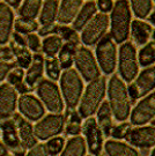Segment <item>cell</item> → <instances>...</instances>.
<instances>
[{"label":"cell","instance_id":"57","mask_svg":"<svg viewBox=\"0 0 155 156\" xmlns=\"http://www.w3.org/2000/svg\"><path fill=\"white\" fill-rule=\"evenodd\" d=\"M154 1H155V0H154Z\"/></svg>","mask_w":155,"mask_h":156},{"label":"cell","instance_id":"53","mask_svg":"<svg viewBox=\"0 0 155 156\" xmlns=\"http://www.w3.org/2000/svg\"><path fill=\"white\" fill-rule=\"evenodd\" d=\"M87 156H94V155H87Z\"/></svg>","mask_w":155,"mask_h":156},{"label":"cell","instance_id":"13","mask_svg":"<svg viewBox=\"0 0 155 156\" xmlns=\"http://www.w3.org/2000/svg\"><path fill=\"white\" fill-rule=\"evenodd\" d=\"M82 132L85 134V140L88 146L89 153H92V155L94 156L101 155L104 146V142H103L104 134L95 118L89 117L85 120L82 125Z\"/></svg>","mask_w":155,"mask_h":156},{"label":"cell","instance_id":"34","mask_svg":"<svg viewBox=\"0 0 155 156\" xmlns=\"http://www.w3.org/2000/svg\"><path fill=\"white\" fill-rule=\"evenodd\" d=\"M130 6L132 8L133 14L140 20L150 16L153 8L152 0H130Z\"/></svg>","mask_w":155,"mask_h":156},{"label":"cell","instance_id":"8","mask_svg":"<svg viewBox=\"0 0 155 156\" xmlns=\"http://www.w3.org/2000/svg\"><path fill=\"white\" fill-rule=\"evenodd\" d=\"M74 65L78 73L87 82H92L95 79L100 78L101 69L92 50L87 46H79L74 57Z\"/></svg>","mask_w":155,"mask_h":156},{"label":"cell","instance_id":"9","mask_svg":"<svg viewBox=\"0 0 155 156\" xmlns=\"http://www.w3.org/2000/svg\"><path fill=\"white\" fill-rule=\"evenodd\" d=\"M109 26L110 22L108 14L97 13L81 30V42L86 46L97 44L99 41L106 35Z\"/></svg>","mask_w":155,"mask_h":156},{"label":"cell","instance_id":"41","mask_svg":"<svg viewBox=\"0 0 155 156\" xmlns=\"http://www.w3.org/2000/svg\"><path fill=\"white\" fill-rule=\"evenodd\" d=\"M26 45L29 50L35 52V53L42 49V42L39 39V36L34 33L26 35Z\"/></svg>","mask_w":155,"mask_h":156},{"label":"cell","instance_id":"12","mask_svg":"<svg viewBox=\"0 0 155 156\" xmlns=\"http://www.w3.org/2000/svg\"><path fill=\"white\" fill-rule=\"evenodd\" d=\"M0 131L2 135V142L8 149H11L14 153V156H24L26 148L20 139L15 119L12 117L7 119H1Z\"/></svg>","mask_w":155,"mask_h":156},{"label":"cell","instance_id":"35","mask_svg":"<svg viewBox=\"0 0 155 156\" xmlns=\"http://www.w3.org/2000/svg\"><path fill=\"white\" fill-rule=\"evenodd\" d=\"M14 30L21 35H29L38 30V23L35 20L24 19V17H17L14 22Z\"/></svg>","mask_w":155,"mask_h":156},{"label":"cell","instance_id":"18","mask_svg":"<svg viewBox=\"0 0 155 156\" xmlns=\"http://www.w3.org/2000/svg\"><path fill=\"white\" fill-rule=\"evenodd\" d=\"M14 12L6 2H0V45H6L12 37L14 28Z\"/></svg>","mask_w":155,"mask_h":156},{"label":"cell","instance_id":"55","mask_svg":"<svg viewBox=\"0 0 155 156\" xmlns=\"http://www.w3.org/2000/svg\"><path fill=\"white\" fill-rule=\"evenodd\" d=\"M0 134H1V131H0Z\"/></svg>","mask_w":155,"mask_h":156},{"label":"cell","instance_id":"20","mask_svg":"<svg viewBox=\"0 0 155 156\" xmlns=\"http://www.w3.org/2000/svg\"><path fill=\"white\" fill-rule=\"evenodd\" d=\"M83 5V0H61L57 21L60 24H68L74 21Z\"/></svg>","mask_w":155,"mask_h":156},{"label":"cell","instance_id":"2","mask_svg":"<svg viewBox=\"0 0 155 156\" xmlns=\"http://www.w3.org/2000/svg\"><path fill=\"white\" fill-rule=\"evenodd\" d=\"M110 36L117 44L125 43L130 35L132 14L131 6L128 0H117L109 17Z\"/></svg>","mask_w":155,"mask_h":156},{"label":"cell","instance_id":"37","mask_svg":"<svg viewBox=\"0 0 155 156\" xmlns=\"http://www.w3.org/2000/svg\"><path fill=\"white\" fill-rule=\"evenodd\" d=\"M44 71L48 75V78L52 81L59 80L61 73V66L58 58L56 57H46L44 60Z\"/></svg>","mask_w":155,"mask_h":156},{"label":"cell","instance_id":"33","mask_svg":"<svg viewBox=\"0 0 155 156\" xmlns=\"http://www.w3.org/2000/svg\"><path fill=\"white\" fill-rule=\"evenodd\" d=\"M138 62L140 66L148 67L155 62V41L142 45L138 53Z\"/></svg>","mask_w":155,"mask_h":156},{"label":"cell","instance_id":"3","mask_svg":"<svg viewBox=\"0 0 155 156\" xmlns=\"http://www.w3.org/2000/svg\"><path fill=\"white\" fill-rule=\"evenodd\" d=\"M106 89L105 78L100 76L89 82L79 104V113L82 118H89L99 110L103 102Z\"/></svg>","mask_w":155,"mask_h":156},{"label":"cell","instance_id":"17","mask_svg":"<svg viewBox=\"0 0 155 156\" xmlns=\"http://www.w3.org/2000/svg\"><path fill=\"white\" fill-rule=\"evenodd\" d=\"M16 89L9 83L0 86V118H11L17 108L19 96Z\"/></svg>","mask_w":155,"mask_h":156},{"label":"cell","instance_id":"44","mask_svg":"<svg viewBox=\"0 0 155 156\" xmlns=\"http://www.w3.org/2000/svg\"><path fill=\"white\" fill-rule=\"evenodd\" d=\"M15 67V64L8 62H0V82L4 81V79L7 78L12 69Z\"/></svg>","mask_w":155,"mask_h":156},{"label":"cell","instance_id":"24","mask_svg":"<svg viewBox=\"0 0 155 156\" xmlns=\"http://www.w3.org/2000/svg\"><path fill=\"white\" fill-rule=\"evenodd\" d=\"M97 14V7L96 2L94 1H87L86 4H83L81 9L79 11L77 17L73 21V29L77 31H81L86 24Z\"/></svg>","mask_w":155,"mask_h":156},{"label":"cell","instance_id":"38","mask_svg":"<svg viewBox=\"0 0 155 156\" xmlns=\"http://www.w3.org/2000/svg\"><path fill=\"white\" fill-rule=\"evenodd\" d=\"M44 146L49 155L57 156L59 155V153L63 151L64 147H65V139L63 136H58L57 135V136H53V138L48 140V142Z\"/></svg>","mask_w":155,"mask_h":156},{"label":"cell","instance_id":"4","mask_svg":"<svg viewBox=\"0 0 155 156\" xmlns=\"http://www.w3.org/2000/svg\"><path fill=\"white\" fill-rule=\"evenodd\" d=\"M61 96L68 109H75L82 97L83 82L77 69L68 68L60 75Z\"/></svg>","mask_w":155,"mask_h":156},{"label":"cell","instance_id":"40","mask_svg":"<svg viewBox=\"0 0 155 156\" xmlns=\"http://www.w3.org/2000/svg\"><path fill=\"white\" fill-rule=\"evenodd\" d=\"M131 124L130 123H122L119 124V125H117V126H114L112 128V131H111V134L114 136V139H125V136H126V134L128 133V131L131 129Z\"/></svg>","mask_w":155,"mask_h":156},{"label":"cell","instance_id":"46","mask_svg":"<svg viewBox=\"0 0 155 156\" xmlns=\"http://www.w3.org/2000/svg\"><path fill=\"white\" fill-rule=\"evenodd\" d=\"M58 26L57 23H50V24H45V26H42V28L39 29V35L41 36H50V35H53V34H57V30H58Z\"/></svg>","mask_w":155,"mask_h":156},{"label":"cell","instance_id":"22","mask_svg":"<svg viewBox=\"0 0 155 156\" xmlns=\"http://www.w3.org/2000/svg\"><path fill=\"white\" fill-rule=\"evenodd\" d=\"M131 33L134 42L139 45H145L150 42V38L153 33V29L150 23L145 22L144 20H133L131 22Z\"/></svg>","mask_w":155,"mask_h":156},{"label":"cell","instance_id":"42","mask_svg":"<svg viewBox=\"0 0 155 156\" xmlns=\"http://www.w3.org/2000/svg\"><path fill=\"white\" fill-rule=\"evenodd\" d=\"M114 1L112 0H97L96 2V7L97 9L103 13V14H108V13H111L112 8H114Z\"/></svg>","mask_w":155,"mask_h":156},{"label":"cell","instance_id":"31","mask_svg":"<svg viewBox=\"0 0 155 156\" xmlns=\"http://www.w3.org/2000/svg\"><path fill=\"white\" fill-rule=\"evenodd\" d=\"M63 44V39L57 34H53L44 37L42 42V51L46 57H56L59 53Z\"/></svg>","mask_w":155,"mask_h":156},{"label":"cell","instance_id":"43","mask_svg":"<svg viewBox=\"0 0 155 156\" xmlns=\"http://www.w3.org/2000/svg\"><path fill=\"white\" fill-rule=\"evenodd\" d=\"M13 58H14V52H13L11 46L0 45V62L13 60Z\"/></svg>","mask_w":155,"mask_h":156},{"label":"cell","instance_id":"1","mask_svg":"<svg viewBox=\"0 0 155 156\" xmlns=\"http://www.w3.org/2000/svg\"><path fill=\"white\" fill-rule=\"evenodd\" d=\"M108 97L112 115L117 122H125L131 113V100L128 87L118 75H112L108 83Z\"/></svg>","mask_w":155,"mask_h":156},{"label":"cell","instance_id":"6","mask_svg":"<svg viewBox=\"0 0 155 156\" xmlns=\"http://www.w3.org/2000/svg\"><path fill=\"white\" fill-rule=\"evenodd\" d=\"M37 96L51 113H61L64 110V98L59 87L49 79H42L36 87Z\"/></svg>","mask_w":155,"mask_h":156},{"label":"cell","instance_id":"29","mask_svg":"<svg viewBox=\"0 0 155 156\" xmlns=\"http://www.w3.org/2000/svg\"><path fill=\"white\" fill-rule=\"evenodd\" d=\"M24 72H23V68L20 67H14L12 69L9 74L7 75V80H8V83L13 86L17 93L20 94H27L29 90L31 89L27 83H26V80H24Z\"/></svg>","mask_w":155,"mask_h":156},{"label":"cell","instance_id":"48","mask_svg":"<svg viewBox=\"0 0 155 156\" xmlns=\"http://www.w3.org/2000/svg\"><path fill=\"white\" fill-rule=\"evenodd\" d=\"M8 155V148L5 146L4 142L0 141V156H7Z\"/></svg>","mask_w":155,"mask_h":156},{"label":"cell","instance_id":"14","mask_svg":"<svg viewBox=\"0 0 155 156\" xmlns=\"http://www.w3.org/2000/svg\"><path fill=\"white\" fill-rule=\"evenodd\" d=\"M19 111L29 122H38L45 116V106L38 97L31 94H22L17 102Z\"/></svg>","mask_w":155,"mask_h":156},{"label":"cell","instance_id":"32","mask_svg":"<svg viewBox=\"0 0 155 156\" xmlns=\"http://www.w3.org/2000/svg\"><path fill=\"white\" fill-rule=\"evenodd\" d=\"M12 50L14 52V57L16 58V64L20 68H28L33 60V55L30 50L24 45H19L12 41Z\"/></svg>","mask_w":155,"mask_h":156},{"label":"cell","instance_id":"10","mask_svg":"<svg viewBox=\"0 0 155 156\" xmlns=\"http://www.w3.org/2000/svg\"><path fill=\"white\" fill-rule=\"evenodd\" d=\"M64 126L65 117L61 113H51L39 119L34 126V132L37 139L45 141L59 135L64 131Z\"/></svg>","mask_w":155,"mask_h":156},{"label":"cell","instance_id":"5","mask_svg":"<svg viewBox=\"0 0 155 156\" xmlns=\"http://www.w3.org/2000/svg\"><path fill=\"white\" fill-rule=\"evenodd\" d=\"M118 72L123 81L128 83H131L138 75V55L135 46L131 42L121 44L118 51Z\"/></svg>","mask_w":155,"mask_h":156},{"label":"cell","instance_id":"47","mask_svg":"<svg viewBox=\"0 0 155 156\" xmlns=\"http://www.w3.org/2000/svg\"><path fill=\"white\" fill-rule=\"evenodd\" d=\"M5 2L12 8H19L21 6L22 0H5Z\"/></svg>","mask_w":155,"mask_h":156},{"label":"cell","instance_id":"27","mask_svg":"<svg viewBox=\"0 0 155 156\" xmlns=\"http://www.w3.org/2000/svg\"><path fill=\"white\" fill-rule=\"evenodd\" d=\"M58 9H59L58 0H45L38 15L39 23L42 26L55 23V21L57 20V15H58Z\"/></svg>","mask_w":155,"mask_h":156},{"label":"cell","instance_id":"45","mask_svg":"<svg viewBox=\"0 0 155 156\" xmlns=\"http://www.w3.org/2000/svg\"><path fill=\"white\" fill-rule=\"evenodd\" d=\"M26 156H49L48 151L45 149V146L43 144H37V145L30 148Z\"/></svg>","mask_w":155,"mask_h":156},{"label":"cell","instance_id":"23","mask_svg":"<svg viewBox=\"0 0 155 156\" xmlns=\"http://www.w3.org/2000/svg\"><path fill=\"white\" fill-rule=\"evenodd\" d=\"M103 147L108 156H139V151L133 146L115 139L108 140Z\"/></svg>","mask_w":155,"mask_h":156},{"label":"cell","instance_id":"39","mask_svg":"<svg viewBox=\"0 0 155 156\" xmlns=\"http://www.w3.org/2000/svg\"><path fill=\"white\" fill-rule=\"evenodd\" d=\"M57 35L65 42H79L80 41L77 30L68 27L67 24H59L58 30H57Z\"/></svg>","mask_w":155,"mask_h":156},{"label":"cell","instance_id":"26","mask_svg":"<svg viewBox=\"0 0 155 156\" xmlns=\"http://www.w3.org/2000/svg\"><path fill=\"white\" fill-rule=\"evenodd\" d=\"M87 144L81 135H75L67 141L59 156H86Z\"/></svg>","mask_w":155,"mask_h":156},{"label":"cell","instance_id":"51","mask_svg":"<svg viewBox=\"0 0 155 156\" xmlns=\"http://www.w3.org/2000/svg\"><path fill=\"white\" fill-rule=\"evenodd\" d=\"M150 156H155V148L152 151V153H150Z\"/></svg>","mask_w":155,"mask_h":156},{"label":"cell","instance_id":"25","mask_svg":"<svg viewBox=\"0 0 155 156\" xmlns=\"http://www.w3.org/2000/svg\"><path fill=\"white\" fill-rule=\"evenodd\" d=\"M112 111L109 105L108 101H103L97 110V124L101 127L102 132L105 136H109L111 131L114 128V122H112Z\"/></svg>","mask_w":155,"mask_h":156},{"label":"cell","instance_id":"56","mask_svg":"<svg viewBox=\"0 0 155 156\" xmlns=\"http://www.w3.org/2000/svg\"><path fill=\"white\" fill-rule=\"evenodd\" d=\"M7 156H8V155H7ZM13 156H14V155H13Z\"/></svg>","mask_w":155,"mask_h":156},{"label":"cell","instance_id":"52","mask_svg":"<svg viewBox=\"0 0 155 156\" xmlns=\"http://www.w3.org/2000/svg\"><path fill=\"white\" fill-rule=\"evenodd\" d=\"M152 126H154L155 127V118L154 119H152Z\"/></svg>","mask_w":155,"mask_h":156},{"label":"cell","instance_id":"11","mask_svg":"<svg viewBox=\"0 0 155 156\" xmlns=\"http://www.w3.org/2000/svg\"><path fill=\"white\" fill-rule=\"evenodd\" d=\"M155 89V66H148L139 74L128 87V96L132 103L146 95L150 94Z\"/></svg>","mask_w":155,"mask_h":156},{"label":"cell","instance_id":"50","mask_svg":"<svg viewBox=\"0 0 155 156\" xmlns=\"http://www.w3.org/2000/svg\"><path fill=\"white\" fill-rule=\"evenodd\" d=\"M152 38H153V41H155V29L153 30V33H152Z\"/></svg>","mask_w":155,"mask_h":156},{"label":"cell","instance_id":"49","mask_svg":"<svg viewBox=\"0 0 155 156\" xmlns=\"http://www.w3.org/2000/svg\"><path fill=\"white\" fill-rule=\"evenodd\" d=\"M148 20H150V22H152L153 24H155V12H153L150 16H148Z\"/></svg>","mask_w":155,"mask_h":156},{"label":"cell","instance_id":"21","mask_svg":"<svg viewBox=\"0 0 155 156\" xmlns=\"http://www.w3.org/2000/svg\"><path fill=\"white\" fill-rule=\"evenodd\" d=\"M44 57L38 52L33 55L31 64L27 68V72L24 75L26 83L30 88H34L35 86H37L39 81L42 80L43 73H44Z\"/></svg>","mask_w":155,"mask_h":156},{"label":"cell","instance_id":"7","mask_svg":"<svg viewBox=\"0 0 155 156\" xmlns=\"http://www.w3.org/2000/svg\"><path fill=\"white\" fill-rule=\"evenodd\" d=\"M96 60L100 66V69L105 75H109L115 72L117 66V49L116 43L110 36L105 35L103 38L96 44Z\"/></svg>","mask_w":155,"mask_h":156},{"label":"cell","instance_id":"30","mask_svg":"<svg viewBox=\"0 0 155 156\" xmlns=\"http://www.w3.org/2000/svg\"><path fill=\"white\" fill-rule=\"evenodd\" d=\"M43 5V0H23L22 5L19 7L20 17L35 20L39 15Z\"/></svg>","mask_w":155,"mask_h":156},{"label":"cell","instance_id":"15","mask_svg":"<svg viewBox=\"0 0 155 156\" xmlns=\"http://www.w3.org/2000/svg\"><path fill=\"white\" fill-rule=\"evenodd\" d=\"M133 125L142 126L155 118V90L146 95L137 105L133 108L130 115Z\"/></svg>","mask_w":155,"mask_h":156},{"label":"cell","instance_id":"36","mask_svg":"<svg viewBox=\"0 0 155 156\" xmlns=\"http://www.w3.org/2000/svg\"><path fill=\"white\" fill-rule=\"evenodd\" d=\"M81 116L77 111H67V124H66V133L71 135H79L82 131L81 127Z\"/></svg>","mask_w":155,"mask_h":156},{"label":"cell","instance_id":"28","mask_svg":"<svg viewBox=\"0 0 155 156\" xmlns=\"http://www.w3.org/2000/svg\"><path fill=\"white\" fill-rule=\"evenodd\" d=\"M79 48V42H65L59 51L58 60L60 62L61 68L68 69L74 64V57Z\"/></svg>","mask_w":155,"mask_h":156},{"label":"cell","instance_id":"19","mask_svg":"<svg viewBox=\"0 0 155 156\" xmlns=\"http://www.w3.org/2000/svg\"><path fill=\"white\" fill-rule=\"evenodd\" d=\"M13 118L15 119V123L17 126V132L20 135V139L22 145L24 146L26 149H30L37 145V138L34 132V126L31 123L21 116V115H14Z\"/></svg>","mask_w":155,"mask_h":156},{"label":"cell","instance_id":"16","mask_svg":"<svg viewBox=\"0 0 155 156\" xmlns=\"http://www.w3.org/2000/svg\"><path fill=\"white\" fill-rule=\"evenodd\" d=\"M125 139L133 147L141 149L152 148L155 146V127L154 126H138L131 128Z\"/></svg>","mask_w":155,"mask_h":156},{"label":"cell","instance_id":"54","mask_svg":"<svg viewBox=\"0 0 155 156\" xmlns=\"http://www.w3.org/2000/svg\"><path fill=\"white\" fill-rule=\"evenodd\" d=\"M89 1H93V0H89Z\"/></svg>","mask_w":155,"mask_h":156}]
</instances>
